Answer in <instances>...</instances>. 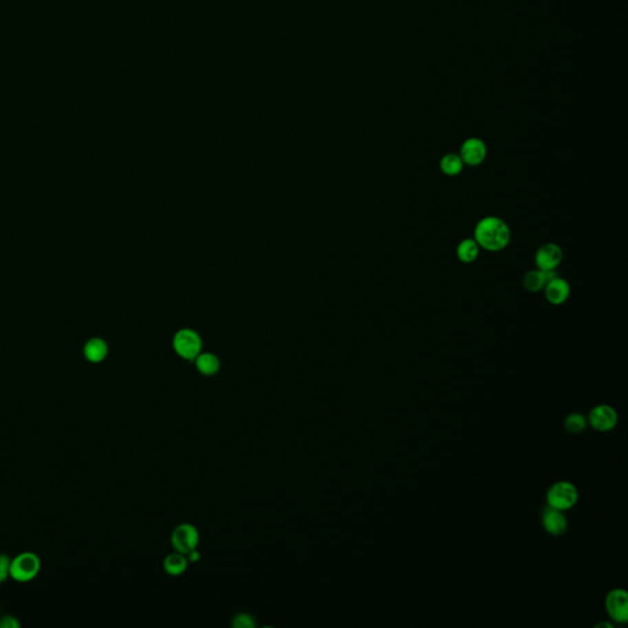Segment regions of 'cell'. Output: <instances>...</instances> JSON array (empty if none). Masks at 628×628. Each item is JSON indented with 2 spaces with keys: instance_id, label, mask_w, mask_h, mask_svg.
<instances>
[{
  "instance_id": "cell-1",
  "label": "cell",
  "mask_w": 628,
  "mask_h": 628,
  "mask_svg": "<svg viewBox=\"0 0 628 628\" xmlns=\"http://www.w3.org/2000/svg\"><path fill=\"white\" fill-rule=\"evenodd\" d=\"M473 238L480 248L496 253L508 247L512 232L508 224L501 217L485 216L477 221Z\"/></svg>"
},
{
  "instance_id": "cell-4",
  "label": "cell",
  "mask_w": 628,
  "mask_h": 628,
  "mask_svg": "<svg viewBox=\"0 0 628 628\" xmlns=\"http://www.w3.org/2000/svg\"><path fill=\"white\" fill-rule=\"evenodd\" d=\"M199 532L191 523H183L175 526L171 535V543L177 552L187 555L192 550L197 549L199 543Z\"/></svg>"
},
{
  "instance_id": "cell-20",
  "label": "cell",
  "mask_w": 628,
  "mask_h": 628,
  "mask_svg": "<svg viewBox=\"0 0 628 628\" xmlns=\"http://www.w3.org/2000/svg\"><path fill=\"white\" fill-rule=\"evenodd\" d=\"M10 559L4 554H0V583L6 582L10 576Z\"/></svg>"
},
{
  "instance_id": "cell-18",
  "label": "cell",
  "mask_w": 628,
  "mask_h": 628,
  "mask_svg": "<svg viewBox=\"0 0 628 628\" xmlns=\"http://www.w3.org/2000/svg\"><path fill=\"white\" fill-rule=\"evenodd\" d=\"M565 427H566V430L568 431V432L574 433V435L582 433V432L585 430V427H587V419L584 418L582 413H571V415H568L566 418Z\"/></svg>"
},
{
  "instance_id": "cell-14",
  "label": "cell",
  "mask_w": 628,
  "mask_h": 628,
  "mask_svg": "<svg viewBox=\"0 0 628 628\" xmlns=\"http://www.w3.org/2000/svg\"><path fill=\"white\" fill-rule=\"evenodd\" d=\"M187 568L188 559L186 555H183L181 552L175 551V554H170L164 559V570L170 576H173V577L181 576L184 572L187 571Z\"/></svg>"
},
{
  "instance_id": "cell-21",
  "label": "cell",
  "mask_w": 628,
  "mask_h": 628,
  "mask_svg": "<svg viewBox=\"0 0 628 628\" xmlns=\"http://www.w3.org/2000/svg\"><path fill=\"white\" fill-rule=\"evenodd\" d=\"M19 626H20V623L17 622L15 617L6 616L0 620V627L17 628Z\"/></svg>"
},
{
  "instance_id": "cell-10",
  "label": "cell",
  "mask_w": 628,
  "mask_h": 628,
  "mask_svg": "<svg viewBox=\"0 0 628 628\" xmlns=\"http://www.w3.org/2000/svg\"><path fill=\"white\" fill-rule=\"evenodd\" d=\"M545 299L552 306H561L566 303L571 296V285L566 279L560 277H554L549 279V281L543 288Z\"/></svg>"
},
{
  "instance_id": "cell-8",
  "label": "cell",
  "mask_w": 628,
  "mask_h": 628,
  "mask_svg": "<svg viewBox=\"0 0 628 628\" xmlns=\"http://www.w3.org/2000/svg\"><path fill=\"white\" fill-rule=\"evenodd\" d=\"M460 159L463 160L465 166L477 167L484 164L486 160L487 147L484 140L479 138L466 139L460 147Z\"/></svg>"
},
{
  "instance_id": "cell-15",
  "label": "cell",
  "mask_w": 628,
  "mask_h": 628,
  "mask_svg": "<svg viewBox=\"0 0 628 628\" xmlns=\"http://www.w3.org/2000/svg\"><path fill=\"white\" fill-rule=\"evenodd\" d=\"M464 162L457 153H447L440 161V169L443 175L457 177L464 170Z\"/></svg>"
},
{
  "instance_id": "cell-3",
  "label": "cell",
  "mask_w": 628,
  "mask_h": 628,
  "mask_svg": "<svg viewBox=\"0 0 628 628\" xmlns=\"http://www.w3.org/2000/svg\"><path fill=\"white\" fill-rule=\"evenodd\" d=\"M579 492L577 487L568 481L556 482L550 487L546 495L550 507L560 510H571L572 507H574L577 504Z\"/></svg>"
},
{
  "instance_id": "cell-9",
  "label": "cell",
  "mask_w": 628,
  "mask_h": 628,
  "mask_svg": "<svg viewBox=\"0 0 628 628\" xmlns=\"http://www.w3.org/2000/svg\"><path fill=\"white\" fill-rule=\"evenodd\" d=\"M618 415L609 405H598L589 413V424L599 432H609L616 427Z\"/></svg>"
},
{
  "instance_id": "cell-2",
  "label": "cell",
  "mask_w": 628,
  "mask_h": 628,
  "mask_svg": "<svg viewBox=\"0 0 628 628\" xmlns=\"http://www.w3.org/2000/svg\"><path fill=\"white\" fill-rule=\"evenodd\" d=\"M40 570V557L34 552H23L10 562V577L20 583L32 581Z\"/></svg>"
},
{
  "instance_id": "cell-17",
  "label": "cell",
  "mask_w": 628,
  "mask_h": 628,
  "mask_svg": "<svg viewBox=\"0 0 628 628\" xmlns=\"http://www.w3.org/2000/svg\"><path fill=\"white\" fill-rule=\"evenodd\" d=\"M85 356L90 362L98 363L103 361L108 354L106 343L101 339H92L86 344Z\"/></svg>"
},
{
  "instance_id": "cell-19",
  "label": "cell",
  "mask_w": 628,
  "mask_h": 628,
  "mask_svg": "<svg viewBox=\"0 0 628 628\" xmlns=\"http://www.w3.org/2000/svg\"><path fill=\"white\" fill-rule=\"evenodd\" d=\"M232 626L237 628H253L255 626V618L248 614H239L233 618Z\"/></svg>"
},
{
  "instance_id": "cell-11",
  "label": "cell",
  "mask_w": 628,
  "mask_h": 628,
  "mask_svg": "<svg viewBox=\"0 0 628 628\" xmlns=\"http://www.w3.org/2000/svg\"><path fill=\"white\" fill-rule=\"evenodd\" d=\"M543 526L549 534L559 537L566 532L568 523L566 515H563V510H556L548 504V507L543 512Z\"/></svg>"
},
{
  "instance_id": "cell-12",
  "label": "cell",
  "mask_w": 628,
  "mask_h": 628,
  "mask_svg": "<svg viewBox=\"0 0 628 628\" xmlns=\"http://www.w3.org/2000/svg\"><path fill=\"white\" fill-rule=\"evenodd\" d=\"M549 279L548 272L539 270V269L530 270V272H526L523 278V286L528 292L538 294L540 291H543L545 285L549 281Z\"/></svg>"
},
{
  "instance_id": "cell-16",
  "label": "cell",
  "mask_w": 628,
  "mask_h": 628,
  "mask_svg": "<svg viewBox=\"0 0 628 628\" xmlns=\"http://www.w3.org/2000/svg\"><path fill=\"white\" fill-rule=\"evenodd\" d=\"M195 365L199 372L204 376H214L220 369V361L214 354H199L195 358Z\"/></svg>"
},
{
  "instance_id": "cell-13",
  "label": "cell",
  "mask_w": 628,
  "mask_h": 628,
  "mask_svg": "<svg viewBox=\"0 0 628 628\" xmlns=\"http://www.w3.org/2000/svg\"><path fill=\"white\" fill-rule=\"evenodd\" d=\"M480 247L474 238H464L457 247V257L464 264H471L479 258Z\"/></svg>"
},
{
  "instance_id": "cell-5",
  "label": "cell",
  "mask_w": 628,
  "mask_h": 628,
  "mask_svg": "<svg viewBox=\"0 0 628 628\" xmlns=\"http://www.w3.org/2000/svg\"><path fill=\"white\" fill-rule=\"evenodd\" d=\"M175 351L184 360H195L202 351V339L191 329H183L173 339Z\"/></svg>"
},
{
  "instance_id": "cell-22",
  "label": "cell",
  "mask_w": 628,
  "mask_h": 628,
  "mask_svg": "<svg viewBox=\"0 0 628 628\" xmlns=\"http://www.w3.org/2000/svg\"><path fill=\"white\" fill-rule=\"evenodd\" d=\"M187 556L188 562H192V563L198 562V561L200 560V557H202L200 552H199L198 550L197 549L192 550L191 552H188Z\"/></svg>"
},
{
  "instance_id": "cell-7",
  "label": "cell",
  "mask_w": 628,
  "mask_h": 628,
  "mask_svg": "<svg viewBox=\"0 0 628 628\" xmlns=\"http://www.w3.org/2000/svg\"><path fill=\"white\" fill-rule=\"evenodd\" d=\"M563 259V250L559 244L545 243L535 253V266L545 272H555Z\"/></svg>"
},
{
  "instance_id": "cell-6",
  "label": "cell",
  "mask_w": 628,
  "mask_h": 628,
  "mask_svg": "<svg viewBox=\"0 0 628 628\" xmlns=\"http://www.w3.org/2000/svg\"><path fill=\"white\" fill-rule=\"evenodd\" d=\"M606 611L615 622L628 621V594L625 589H614L605 599Z\"/></svg>"
}]
</instances>
